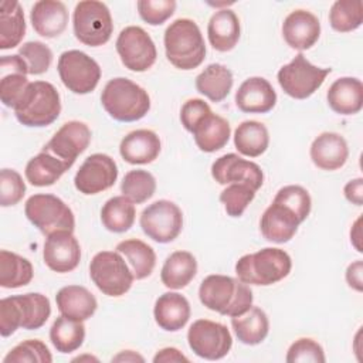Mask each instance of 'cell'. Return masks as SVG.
<instances>
[{
	"mask_svg": "<svg viewBox=\"0 0 363 363\" xmlns=\"http://www.w3.org/2000/svg\"><path fill=\"white\" fill-rule=\"evenodd\" d=\"M116 179L118 166L115 160L105 153H94L79 166L74 184L79 193L91 196L111 189Z\"/></svg>",
	"mask_w": 363,
	"mask_h": 363,
	"instance_id": "15",
	"label": "cell"
},
{
	"mask_svg": "<svg viewBox=\"0 0 363 363\" xmlns=\"http://www.w3.org/2000/svg\"><path fill=\"white\" fill-rule=\"evenodd\" d=\"M197 274V261L189 251L172 252L160 271L162 284L169 289H182L187 286Z\"/></svg>",
	"mask_w": 363,
	"mask_h": 363,
	"instance_id": "30",
	"label": "cell"
},
{
	"mask_svg": "<svg viewBox=\"0 0 363 363\" xmlns=\"http://www.w3.org/2000/svg\"><path fill=\"white\" fill-rule=\"evenodd\" d=\"M208 112H211L210 106L207 102H204L200 98H193L189 99L183 104L180 109V121L182 125L184 126L186 130L191 132L193 128L197 125V122L204 118Z\"/></svg>",
	"mask_w": 363,
	"mask_h": 363,
	"instance_id": "49",
	"label": "cell"
},
{
	"mask_svg": "<svg viewBox=\"0 0 363 363\" xmlns=\"http://www.w3.org/2000/svg\"><path fill=\"white\" fill-rule=\"evenodd\" d=\"M309 155L316 167L328 172L337 170L349 157L347 142L339 133L323 132L313 139Z\"/></svg>",
	"mask_w": 363,
	"mask_h": 363,
	"instance_id": "21",
	"label": "cell"
},
{
	"mask_svg": "<svg viewBox=\"0 0 363 363\" xmlns=\"http://www.w3.org/2000/svg\"><path fill=\"white\" fill-rule=\"evenodd\" d=\"M274 201L294 211L296 217L301 220V223H303L308 218L312 207V200L308 190L298 184H289V186L281 187L277 191Z\"/></svg>",
	"mask_w": 363,
	"mask_h": 363,
	"instance_id": "42",
	"label": "cell"
},
{
	"mask_svg": "<svg viewBox=\"0 0 363 363\" xmlns=\"http://www.w3.org/2000/svg\"><path fill=\"white\" fill-rule=\"evenodd\" d=\"M122 196L128 197L135 204L147 201L156 191V179L147 170H129L121 183Z\"/></svg>",
	"mask_w": 363,
	"mask_h": 363,
	"instance_id": "41",
	"label": "cell"
},
{
	"mask_svg": "<svg viewBox=\"0 0 363 363\" xmlns=\"http://www.w3.org/2000/svg\"><path fill=\"white\" fill-rule=\"evenodd\" d=\"M71 166L54 155L41 150L31 157L26 166V179L35 187H45L54 184Z\"/></svg>",
	"mask_w": 363,
	"mask_h": 363,
	"instance_id": "32",
	"label": "cell"
},
{
	"mask_svg": "<svg viewBox=\"0 0 363 363\" xmlns=\"http://www.w3.org/2000/svg\"><path fill=\"white\" fill-rule=\"evenodd\" d=\"M207 35L211 47L220 52L233 50L240 40V20L230 9L217 10L208 20Z\"/></svg>",
	"mask_w": 363,
	"mask_h": 363,
	"instance_id": "28",
	"label": "cell"
},
{
	"mask_svg": "<svg viewBox=\"0 0 363 363\" xmlns=\"http://www.w3.org/2000/svg\"><path fill=\"white\" fill-rule=\"evenodd\" d=\"M136 217L135 203L125 196H115L109 199L101 208V221L104 227L111 233L128 231Z\"/></svg>",
	"mask_w": 363,
	"mask_h": 363,
	"instance_id": "38",
	"label": "cell"
},
{
	"mask_svg": "<svg viewBox=\"0 0 363 363\" xmlns=\"http://www.w3.org/2000/svg\"><path fill=\"white\" fill-rule=\"evenodd\" d=\"M162 145L159 136L149 129H136L128 133L119 145L122 159L130 164H147L157 159Z\"/></svg>",
	"mask_w": 363,
	"mask_h": 363,
	"instance_id": "24",
	"label": "cell"
},
{
	"mask_svg": "<svg viewBox=\"0 0 363 363\" xmlns=\"http://www.w3.org/2000/svg\"><path fill=\"white\" fill-rule=\"evenodd\" d=\"M101 102L109 116L119 122L139 121L150 109L149 94L140 85L123 77L106 82L101 94Z\"/></svg>",
	"mask_w": 363,
	"mask_h": 363,
	"instance_id": "4",
	"label": "cell"
},
{
	"mask_svg": "<svg viewBox=\"0 0 363 363\" xmlns=\"http://www.w3.org/2000/svg\"><path fill=\"white\" fill-rule=\"evenodd\" d=\"M211 176L218 184L244 183L255 191L264 183V173L261 167L235 153H227L216 159L211 164Z\"/></svg>",
	"mask_w": 363,
	"mask_h": 363,
	"instance_id": "17",
	"label": "cell"
},
{
	"mask_svg": "<svg viewBox=\"0 0 363 363\" xmlns=\"http://www.w3.org/2000/svg\"><path fill=\"white\" fill-rule=\"evenodd\" d=\"M332 68H320L311 64L302 52L281 67L278 71V84L286 95L295 99H306L318 91L325 82Z\"/></svg>",
	"mask_w": 363,
	"mask_h": 363,
	"instance_id": "10",
	"label": "cell"
},
{
	"mask_svg": "<svg viewBox=\"0 0 363 363\" xmlns=\"http://www.w3.org/2000/svg\"><path fill=\"white\" fill-rule=\"evenodd\" d=\"M187 342L194 354L207 360L223 359L233 346V337L227 326L208 319H197L191 323Z\"/></svg>",
	"mask_w": 363,
	"mask_h": 363,
	"instance_id": "13",
	"label": "cell"
},
{
	"mask_svg": "<svg viewBox=\"0 0 363 363\" xmlns=\"http://www.w3.org/2000/svg\"><path fill=\"white\" fill-rule=\"evenodd\" d=\"M115 45L125 68L133 72L147 71L156 62V45L142 27H125L119 33Z\"/></svg>",
	"mask_w": 363,
	"mask_h": 363,
	"instance_id": "14",
	"label": "cell"
},
{
	"mask_svg": "<svg viewBox=\"0 0 363 363\" xmlns=\"http://www.w3.org/2000/svg\"><path fill=\"white\" fill-rule=\"evenodd\" d=\"M233 72L223 64H210L196 77V89L211 102H221L233 88Z\"/></svg>",
	"mask_w": 363,
	"mask_h": 363,
	"instance_id": "31",
	"label": "cell"
},
{
	"mask_svg": "<svg viewBox=\"0 0 363 363\" xmlns=\"http://www.w3.org/2000/svg\"><path fill=\"white\" fill-rule=\"evenodd\" d=\"M89 142L91 129L88 128V125L79 121H69L54 133L50 142L43 147V150L72 166L77 157L86 150Z\"/></svg>",
	"mask_w": 363,
	"mask_h": 363,
	"instance_id": "16",
	"label": "cell"
},
{
	"mask_svg": "<svg viewBox=\"0 0 363 363\" xmlns=\"http://www.w3.org/2000/svg\"><path fill=\"white\" fill-rule=\"evenodd\" d=\"M89 275L96 288L108 296L125 295L135 279L132 269L118 251L95 254L89 264Z\"/></svg>",
	"mask_w": 363,
	"mask_h": 363,
	"instance_id": "9",
	"label": "cell"
},
{
	"mask_svg": "<svg viewBox=\"0 0 363 363\" xmlns=\"http://www.w3.org/2000/svg\"><path fill=\"white\" fill-rule=\"evenodd\" d=\"M190 303L177 292H164L155 302V320L167 332H177L186 326L190 319Z\"/></svg>",
	"mask_w": 363,
	"mask_h": 363,
	"instance_id": "27",
	"label": "cell"
},
{
	"mask_svg": "<svg viewBox=\"0 0 363 363\" xmlns=\"http://www.w3.org/2000/svg\"><path fill=\"white\" fill-rule=\"evenodd\" d=\"M362 271H363V264L360 259L354 261L350 264L346 269V281L350 288L356 289L357 292L363 291V281H362Z\"/></svg>",
	"mask_w": 363,
	"mask_h": 363,
	"instance_id": "51",
	"label": "cell"
},
{
	"mask_svg": "<svg viewBox=\"0 0 363 363\" xmlns=\"http://www.w3.org/2000/svg\"><path fill=\"white\" fill-rule=\"evenodd\" d=\"M268 145V129L258 121H244L234 132V146L242 156L258 157L267 150Z\"/></svg>",
	"mask_w": 363,
	"mask_h": 363,
	"instance_id": "35",
	"label": "cell"
},
{
	"mask_svg": "<svg viewBox=\"0 0 363 363\" xmlns=\"http://www.w3.org/2000/svg\"><path fill=\"white\" fill-rule=\"evenodd\" d=\"M139 16L150 26H160L170 18L176 10L174 0H139L136 3Z\"/></svg>",
	"mask_w": 363,
	"mask_h": 363,
	"instance_id": "47",
	"label": "cell"
},
{
	"mask_svg": "<svg viewBox=\"0 0 363 363\" xmlns=\"http://www.w3.org/2000/svg\"><path fill=\"white\" fill-rule=\"evenodd\" d=\"M55 302L61 315L79 322L89 319L98 308L96 298L81 285L62 286L55 295Z\"/></svg>",
	"mask_w": 363,
	"mask_h": 363,
	"instance_id": "26",
	"label": "cell"
},
{
	"mask_svg": "<svg viewBox=\"0 0 363 363\" xmlns=\"http://www.w3.org/2000/svg\"><path fill=\"white\" fill-rule=\"evenodd\" d=\"M301 220L288 207L272 201L259 221L261 234L265 240L277 244L288 242L298 231Z\"/></svg>",
	"mask_w": 363,
	"mask_h": 363,
	"instance_id": "22",
	"label": "cell"
},
{
	"mask_svg": "<svg viewBox=\"0 0 363 363\" xmlns=\"http://www.w3.org/2000/svg\"><path fill=\"white\" fill-rule=\"evenodd\" d=\"M61 112V99L57 88L47 81L30 82L23 98L14 108L17 121L28 128L51 125Z\"/></svg>",
	"mask_w": 363,
	"mask_h": 363,
	"instance_id": "6",
	"label": "cell"
},
{
	"mask_svg": "<svg viewBox=\"0 0 363 363\" xmlns=\"http://www.w3.org/2000/svg\"><path fill=\"white\" fill-rule=\"evenodd\" d=\"M45 265L58 274L74 271L81 259V247L71 231H57L47 235L43 250Z\"/></svg>",
	"mask_w": 363,
	"mask_h": 363,
	"instance_id": "18",
	"label": "cell"
},
{
	"mask_svg": "<svg viewBox=\"0 0 363 363\" xmlns=\"http://www.w3.org/2000/svg\"><path fill=\"white\" fill-rule=\"evenodd\" d=\"M325 360L326 357L322 346L311 337H301L295 340L286 352L288 363H298V362L323 363Z\"/></svg>",
	"mask_w": 363,
	"mask_h": 363,
	"instance_id": "48",
	"label": "cell"
},
{
	"mask_svg": "<svg viewBox=\"0 0 363 363\" xmlns=\"http://www.w3.org/2000/svg\"><path fill=\"white\" fill-rule=\"evenodd\" d=\"M72 27L77 40L89 47H99L109 41L113 23L109 9L98 0L77 3L72 14Z\"/></svg>",
	"mask_w": 363,
	"mask_h": 363,
	"instance_id": "7",
	"label": "cell"
},
{
	"mask_svg": "<svg viewBox=\"0 0 363 363\" xmlns=\"http://www.w3.org/2000/svg\"><path fill=\"white\" fill-rule=\"evenodd\" d=\"M200 302L224 316H238L252 306V291L248 284L228 275H208L199 288Z\"/></svg>",
	"mask_w": 363,
	"mask_h": 363,
	"instance_id": "1",
	"label": "cell"
},
{
	"mask_svg": "<svg viewBox=\"0 0 363 363\" xmlns=\"http://www.w3.org/2000/svg\"><path fill=\"white\" fill-rule=\"evenodd\" d=\"M277 104V92L262 77L245 79L235 92V105L245 113H267Z\"/></svg>",
	"mask_w": 363,
	"mask_h": 363,
	"instance_id": "20",
	"label": "cell"
},
{
	"mask_svg": "<svg viewBox=\"0 0 363 363\" xmlns=\"http://www.w3.org/2000/svg\"><path fill=\"white\" fill-rule=\"evenodd\" d=\"M116 251L121 252L129 262L132 274L136 279H145L153 272L156 265L155 250L142 240L129 238L121 241L116 245Z\"/></svg>",
	"mask_w": 363,
	"mask_h": 363,
	"instance_id": "36",
	"label": "cell"
},
{
	"mask_svg": "<svg viewBox=\"0 0 363 363\" xmlns=\"http://www.w3.org/2000/svg\"><path fill=\"white\" fill-rule=\"evenodd\" d=\"M345 197L356 206H362L363 204V179L357 177L350 180L349 183H346L345 189H343Z\"/></svg>",
	"mask_w": 363,
	"mask_h": 363,
	"instance_id": "50",
	"label": "cell"
},
{
	"mask_svg": "<svg viewBox=\"0 0 363 363\" xmlns=\"http://www.w3.org/2000/svg\"><path fill=\"white\" fill-rule=\"evenodd\" d=\"M194 142L201 152L213 153L223 149L231 135V128L227 119L213 112L201 118L191 130Z\"/></svg>",
	"mask_w": 363,
	"mask_h": 363,
	"instance_id": "29",
	"label": "cell"
},
{
	"mask_svg": "<svg viewBox=\"0 0 363 363\" xmlns=\"http://www.w3.org/2000/svg\"><path fill=\"white\" fill-rule=\"evenodd\" d=\"M28 221L44 235L57 231H74L75 218L72 210L54 194H33L24 206Z\"/></svg>",
	"mask_w": 363,
	"mask_h": 363,
	"instance_id": "8",
	"label": "cell"
},
{
	"mask_svg": "<svg viewBox=\"0 0 363 363\" xmlns=\"http://www.w3.org/2000/svg\"><path fill=\"white\" fill-rule=\"evenodd\" d=\"M81 360H94V362H98L96 357H92V356H79V357H75L72 362H81Z\"/></svg>",
	"mask_w": 363,
	"mask_h": 363,
	"instance_id": "54",
	"label": "cell"
},
{
	"mask_svg": "<svg viewBox=\"0 0 363 363\" xmlns=\"http://www.w3.org/2000/svg\"><path fill=\"white\" fill-rule=\"evenodd\" d=\"M166 58L179 69H194L206 58V44L196 21L190 18L174 20L164 31Z\"/></svg>",
	"mask_w": 363,
	"mask_h": 363,
	"instance_id": "3",
	"label": "cell"
},
{
	"mask_svg": "<svg viewBox=\"0 0 363 363\" xmlns=\"http://www.w3.org/2000/svg\"><path fill=\"white\" fill-rule=\"evenodd\" d=\"M231 326L237 339L244 345L261 343L269 332V320L267 313L258 308L251 306L247 312L231 318Z\"/></svg>",
	"mask_w": 363,
	"mask_h": 363,
	"instance_id": "33",
	"label": "cell"
},
{
	"mask_svg": "<svg viewBox=\"0 0 363 363\" xmlns=\"http://www.w3.org/2000/svg\"><path fill=\"white\" fill-rule=\"evenodd\" d=\"M291 268L292 261L286 251L267 247L242 255L235 264V274L240 281L248 285L268 286L286 278Z\"/></svg>",
	"mask_w": 363,
	"mask_h": 363,
	"instance_id": "5",
	"label": "cell"
},
{
	"mask_svg": "<svg viewBox=\"0 0 363 363\" xmlns=\"http://www.w3.org/2000/svg\"><path fill=\"white\" fill-rule=\"evenodd\" d=\"M33 275L34 269L27 258L7 250L0 251V286L14 289L28 285Z\"/></svg>",
	"mask_w": 363,
	"mask_h": 363,
	"instance_id": "37",
	"label": "cell"
},
{
	"mask_svg": "<svg viewBox=\"0 0 363 363\" xmlns=\"http://www.w3.org/2000/svg\"><path fill=\"white\" fill-rule=\"evenodd\" d=\"M18 55L24 60L28 74L41 75L48 71L52 62V51L41 41H28L18 48Z\"/></svg>",
	"mask_w": 363,
	"mask_h": 363,
	"instance_id": "44",
	"label": "cell"
},
{
	"mask_svg": "<svg viewBox=\"0 0 363 363\" xmlns=\"http://www.w3.org/2000/svg\"><path fill=\"white\" fill-rule=\"evenodd\" d=\"M4 363H51L52 356L47 345L38 339H28L14 346L3 359Z\"/></svg>",
	"mask_w": 363,
	"mask_h": 363,
	"instance_id": "43",
	"label": "cell"
},
{
	"mask_svg": "<svg viewBox=\"0 0 363 363\" xmlns=\"http://www.w3.org/2000/svg\"><path fill=\"white\" fill-rule=\"evenodd\" d=\"M155 363H177V362H189V359L176 347H163L160 349L155 357Z\"/></svg>",
	"mask_w": 363,
	"mask_h": 363,
	"instance_id": "52",
	"label": "cell"
},
{
	"mask_svg": "<svg viewBox=\"0 0 363 363\" xmlns=\"http://www.w3.org/2000/svg\"><path fill=\"white\" fill-rule=\"evenodd\" d=\"M30 21L34 31L45 38H54L64 33L68 24V11L62 1L40 0L34 3Z\"/></svg>",
	"mask_w": 363,
	"mask_h": 363,
	"instance_id": "23",
	"label": "cell"
},
{
	"mask_svg": "<svg viewBox=\"0 0 363 363\" xmlns=\"http://www.w3.org/2000/svg\"><path fill=\"white\" fill-rule=\"evenodd\" d=\"M51 315L50 299L38 292L13 295L0 301V335L11 336L18 328L40 329Z\"/></svg>",
	"mask_w": 363,
	"mask_h": 363,
	"instance_id": "2",
	"label": "cell"
},
{
	"mask_svg": "<svg viewBox=\"0 0 363 363\" xmlns=\"http://www.w3.org/2000/svg\"><path fill=\"white\" fill-rule=\"evenodd\" d=\"M140 227L153 241L166 244L179 237L183 228V213L170 200H157L140 214Z\"/></svg>",
	"mask_w": 363,
	"mask_h": 363,
	"instance_id": "12",
	"label": "cell"
},
{
	"mask_svg": "<svg viewBox=\"0 0 363 363\" xmlns=\"http://www.w3.org/2000/svg\"><path fill=\"white\" fill-rule=\"evenodd\" d=\"M85 339V326L79 320L69 319L64 315L58 316L51 329L50 340L60 353H71L79 349Z\"/></svg>",
	"mask_w": 363,
	"mask_h": 363,
	"instance_id": "39",
	"label": "cell"
},
{
	"mask_svg": "<svg viewBox=\"0 0 363 363\" xmlns=\"http://www.w3.org/2000/svg\"><path fill=\"white\" fill-rule=\"evenodd\" d=\"M112 362H145L143 356H140L139 353L133 352V350H122L119 352L116 356L112 357Z\"/></svg>",
	"mask_w": 363,
	"mask_h": 363,
	"instance_id": "53",
	"label": "cell"
},
{
	"mask_svg": "<svg viewBox=\"0 0 363 363\" xmlns=\"http://www.w3.org/2000/svg\"><path fill=\"white\" fill-rule=\"evenodd\" d=\"M255 190L244 183H231L220 194V201L230 217H241L248 204L254 200Z\"/></svg>",
	"mask_w": 363,
	"mask_h": 363,
	"instance_id": "45",
	"label": "cell"
},
{
	"mask_svg": "<svg viewBox=\"0 0 363 363\" xmlns=\"http://www.w3.org/2000/svg\"><path fill=\"white\" fill-rule=\"evenodd\" d=\"M329 23L335 31L349 33L363 23V3L360 0H337L329 11Z\"/></svg>",
	"mask_w": 363,
	"mask_h": 363,
	"instance_id": "40",
	"label": "cell"
},
{
	"mask_svg": "<svg viewBox=\"0 0 363 363\" xmlns=\"http://www.w3.org/2000/svg\"><path fill=\"white\" fill-rule=\"evenodd\" d=\"M282 35L291 48L309 50L319 40L320 23L311 11L294 10L282 23Z\"/></svg>",
	"mask_w": 363,
	"mask_h": 363,
	"instance_id": "19",
	"label": "cell"
},
{
	"mask_svg": "<svg viewBox=\"0 0 363 363\" xmlns=\"http://www.w3.org/2000/svg\"><path fill=\"white\" fill-rule=\"evenodd\" d=\"M64 86L78 95L92 92L101 79V67L88 54L79 50L64 51L57 62Z\"/></svg>",
	"mask_w": 363,
	"mask_h": 363,
	"instance_id": "11",
	"label": "cell"
},
{
	"mask_svg": "<svg viewBox=\"0 0 363 363\" xmlns=\"http://www.w3.org/2000/svg\"><path fill=\"white\" fill-rule=\"evenodd\" d=\"M26 35L24 11L18 1L0 3V50L17 47Z\"/></svg>",
	"mask_w": 363,
	"mask_h": 363,
	"instance_id": "34",
	"label": "cell"
},
{
	"mask_svg": "<svg viewBox=\"0 0 363 363\" xmlns=\"http://www.w3.org/2000/svg\"><path fill=\"white\" fill-rule=\"evenodd\" d=\"M26 194V183L18 172L1 169L0 172V204L1 207L16 206Z\"/></svg>",
	"mask_w": 363,
	"mask_h": 363,
	"instance_id": "46",
	"label": "cell"
},
{
	"mask_svg": "<svg viewBox=\"0 0 363 363\" xmlns=\"http://www.w3.org/2000/svg\"><path fill=\"white\" fill-rule=\"evenodd\" d=\"M328 104L339 115H354L363 108V84L354 77H342L328 89Z\"/></svg>",
	"mask_w": 363,
	"mask_h": 363,
	"instance_id": "25",
	"label": "cell"
}]
</instances>
